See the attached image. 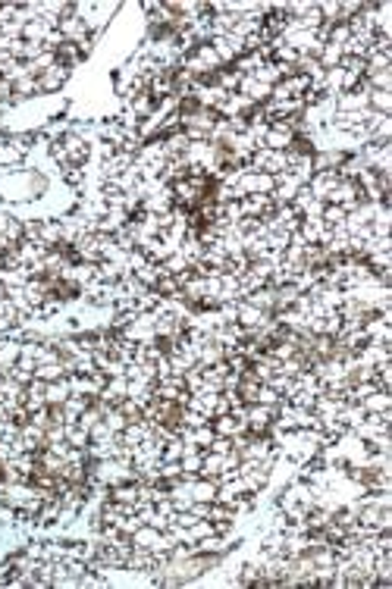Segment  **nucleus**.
Masks as SVG:
<instances>
[{"mask_svg":"<svg viewBox=\"0 0 392 589\" xmlns=\"http://www.w3.org/2000/svg\"><path fill=\"white\" fill-rule=\"evenodd\" d=\"M51 188L45 173L32 166H16V169H0V201L3 207H19L41 201Z\"/></svg>","mask_w":392,"mask_h":589,"instance_id":"obj_1","label":"nucleus"},{"mask_svg":"<svg viewBox=\"0 0 392 589\" xmlns=\"http://www.w3.org/2000/svg\"><path fill=\"white\" fill-rule=\"evenodd\" d=\"M72 13L82 19L85 29H88L91 35L101 38L104 25H107V19L116 13V6L113 3H72Z\"/></svg>","mask_w":392,"mask_h":589,"instance_id":"obj_2","label":"nucleus"},{"mask_svg":"<svg viewBox=\"0 0 392 589\" xmlns=\"http://www.w3.org/2000/svg\"><path fill=\"white\" fill-rule=\"evenodd\" d=\"M251 169H260V173H270V175H279L289 169V154L285 150H270V148H258L251 154Z\"/></svg>","mask_w":392,"mask_h":589,"instance_id":"obj_3","label":"nucleus"},{"mask_svg":"<svg viewBox=\"0 0 392 589\" xmlns=\"http://www.w3.org/2000/svg\"><path fill=\"white\" fill-rule=\"evenodd\" d=\"M245 420H248V432H258V436H264V432H270L273 420H276V407L270 405H248L245 411Z\"/></svg>","mask_w":392,"mask_h":589,"instance_id":"obj_4","label":"nucleus"},{"mask_svg":"<svg viewBox=\"0 0 392 589\" xmlns=\"http://www.w3.org/2000/svg\"><path fill=\"white\" fill-rule=\"evenodd\" d=\"M70 75H72V69L70 66H63V63H54L47 72H41L38 79V94H54V91H60V88L70 81Z\"/></svg>","mask_w":392,"mask_h":589,"instance_id":"obj_5","label":"nucleus"},{"mask_svg":"<svg viewBox=\"0 0 392 589\" xmlns=\"http://www.w3.org/2000/svg\"><path fill=\"white\" fill-rule=\"evenodd\" d=\"M217 436H226V439H235V436H245L248 432V420L235 417V414H220V417L210 420Z\"/></svg>","mask_w":392,"mask_h":589,"instance_id":"obj_6","label":"nucleus"},{"mask_svg":"<svg viewBox=\"0 0 392 589\" xmlns=\"http://www.w3.org/2000/svg\"><path fill=\"white\" fill-rule=\"evenodd\" d=\"M304 182H298L292 173H279L276 175V188H273V204H292V198H295L298 191H301Z\"/></svg>","mask_w":392,"mask_h":589,"instance_id":"obj_7","label":"nucleus"},{"mask_svg":"<svg viewBox=\"0 0 392 589\" xmlns=\"http://www.w3.org/2000/svg\"><path fill=\"white\" fill-rule=\"evenodd\" d=\"M270 91L273 88L264 85V81H258L254 75H242V81H239V94H245L251 104H267V100H270Z\"/></svg>","mask_w":392,"mask_h":589,"instance_id":"obj_8","label":"nucleus"},{"mask_svg":"<svg viewBox=\"0 0 392 589\" xmlns=\"http://www.w3.org/2000/svg\"><path fill=\"white\" fill-rule=\"evenodd\" d=\"M19 439H22V448L26 451H41L47 448V436L41 426H35L32 420H26V423L19 426Z\"/></svg>","mask_w":392,"mask_h":589,"instance_id":"obj_9","label":"nucleus"},{"mask_svg":"<svg viewBox=\"0 0 392 589\" xmlns=\"http://www.w3.org/2000/svg\"><path fill=\"white\" fill-rule=\"evenodd\" d=\"M245 301L248 304H254L258 311H267V313H273L276 311V285H260L258 292H251V294H245Z\"/></svg>","mask_w":392,"mask_h":589,"instance_id":"obj_10","label":"nucleus"},{"mask_svg":"<svg viewBox=\"0 0 392 589\" xmlns=\"http://www.w3.org/2000/svg\"><path fill=\"white\" fill-rule=\"evenodd\" d=\"M126 392H129V379L126 376H110L107 379V386H104V392L97 395L101 401H107V405H120L123 398H126Z\"/></svg>","mask_w":392,"mask_h":589,"instance_id":"obj_11","label":"nucleus"},{"mask_svg":"<svg viewBox=\"0 0 392 589\" xmlns=\"http://www.w3.org/2000/svg\"><path fill=\"white\" fill-rule=\"evenodd\" d=\"M54 31V25L51 22H45V19H29L26 22V29H22V41H32V44H41L45 47V41H47V35Z\"/></svg>","mask_w":392,"mask_h":589,"instance_id":"obj_12","label":"nucleus"},{"mask_svg":"<svg viewBox=\"0 0 392 589\" xmlns=\"http://www.w3.org/2000/svg\"><path fill=\"white\" fill-rule=\"evenodd\" d=\"M70 395H72V388H70V379H66V376H60V379L47 382V388H45L47 407H60L66 398H70Z\"/></svg>","mask_w":392,"mask_h":589,"instance_id":"obj_13","label":"nucleus"},{"mask_svg":"<svg viewBox=\"0 0 392 589\" xmlns=\"http://www.w3.org/2000/svg\"><path fill=\"white\" fill-rule=\"evenodd\" d=\"M19 354H22V342L0 336V373H10V367H16Z\"/></svg>","mask_w":392,"mask_h":589,"instance_id":"obj_14","label":"nucleus"},{"mask_svg":"<svg viewBox=\"0 0 392 589\" xmlns=\"http://www.w3.org/2000/svg\"><path fill=\"white\" fill-rule=\"evenodd\" d=\"M361 407H364V414H386V411H392V392L377 388V392H370L367 398H361Z\"/></svg>","mask_w":392,"mask_h":589,"instance_id":"obj_15","label":"nucleus"},{"mask_svg":"<svg viewBox=\"0 0 392 589\" xmlns=\"http://www.w3.org/2000/svg\"><path fill=\"white\" fill-rule=\"evenodd\" d=\"M160 276H164V267H160V263H154V260H148L141 269H135V279H139L141 285H148V288L157 285Z\"/></svg>","mask_w":392,"mask_h":589,"instance_id":"obj_16","label":"nucleus"},{"mask_svg":"<svg viewBox=\"0 0 392 589\" xmlns=\"http://www.w3.org/2000/svg\"><path fill=\"white\" fill-rule=\"evenodd\" d=\"M35 376L45 379V382H54V379H60V376H66L63 357H60V361H51V363H38V367H35Z\"/></svg>","mask_w":392,"mask_h":589,"instance_id":"obj_17","label":"nucleus"},{"mask_svg":"<svg viewBox=\"0 0 392 589\" xmlns=\"http://www.w3.org/2000/svg\"><path fill=\"white\" fill-rule=\"evenodd\" d=\"M367 107H370L373 113L392 116V91H370V97H367Z\"/></svg>","mask_w":392,"mask_h":589,"instance_id":"obj_18","label":"nucleus"},{"mask_svg":"<svg viewBox=\"0 0 392 589\" xmlns=\"http://www.w3.org/2000/svg\"><path fill=\"white\" fill-rule=\"evenodd\" d=\"M342 56H345V54H342V47H336V44L327 41V44H323V50H320V56H317V63H320L323 69H336L342 63Z\"/></svg>","mask_w":392,"mask_h":589,"instance_id":"obj_19","label":"nucleus"},{"mask_svg":"<svg viewBox=\"0 0 392 589\" xmlns=\"http://www.w3.org/2000/svg\"><path fill=\"white\" fill-rule=\"evenodd\" d=\"M66 442H70L72 448H88L91 436H88V430H82L79 423H66Z\"/></svg>","mask_w":392,"mask_h":589,"instance_id":"obj_20","label":"nucleus"},{"mask_svg":"<svg viewBox=\"0 0 392 589\" xmlns=\"http://www.w3.org/2000/svg\"><path fill=\"white\" fill-rule=\"evenodd\" d=\"M345 217L348 213L342 210V207H336V204H327L323 207V226H327V229H336V226H345Z\"/></svg>","mask_w":392,"mask_h":589,"instance_id":"obj_21","label":"nucleus"},{"mask_svg":"<svg viewBox=\"0 0 392 589\" xmlns=\"http://www.w3.org/2000/svg\"><path fill=\"white\" fill-rule=\"evenodd\" d=\"M160 480L170 486V482L182 480V464L179 461H160Z\"/></svg>","mask_w":392,"mask_h":589,"instance_id":"obj_22","label":"nucleus"},{"mask_svg":"<svg viewBox=\"0 0 392 589\" xmlns=\"http://www.w3.org/2000/svg\"><path fill=\"white\" fill-rule=\"evenodd\" d=\"M258 405H270V407H279V401H283V395L276 392L273 386H267V382H260V388H258Z\"/></svg>","mask_w":392,"mask_h":589,"instance_id":"obj_23","label":"nucleus"},{"mask_svg":"<svg viewBox=\"0 0 392 589\" xmlns=\"http://www.w3.org/2000/svg\"><path fill=\"white\" fill-rule=\"evenodd\" d=\"M182 448H185V442L179 436H173L170 442H164V455H160V461H179V457H182Z\"/></svg>","mask_w":392,"mask_h":589,"instance_id":"obj_24","label":"nucleus"},{"mask_svg":"<svg viewBox=\"0 0 392 589\" xmlns=\"http://www.w3.org/2000/svg\"><path fill=\"white\" fill-rule=\"evenodd\" d=\"M123 411V417L129 420V423H132V420H141V405L139 401H132V398H123L120 405H116Z\"/></svg>","mask_w":392,"mask_h":589,"instance_id":"obj_25","label":"nucleus"},{"mask_svg":"<svg viewBox=\"0 0 392 589\" xmlns=\"http://www.w3.org/2000/svg\"><path fill=\"white\" fill-rule=\"evenodd\" d=\"M207 451H217V455H229V451H233V439L217 436L214 442H210V448H207Z\"/></svg>","mask_w":392,"mask_h":589,"instance_id":"obj_26","label":"nucleus"},{"mask_svg":"<svg viewBox=\"0 0 392 589\" xmlns=\"http://www.w3.org/2000/svg\"><path fill=\"white\" fill-rule=\"evenodd\" d=\"M3 426H7V420H0V439H3Z\"/></svg>","mask_w":392,"mask_h":589,"instance_id":"obj_27","label":"nucleus"}]
</instances>
